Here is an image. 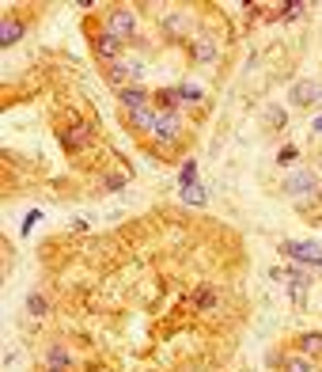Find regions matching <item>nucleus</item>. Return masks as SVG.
<instances>
[{"label": "nucleus", "instance_id": "obj_1", "mask_svg": "<svg viewBox=\"0 0 322 372\" xmlns=\"http://www.w3.org/2000/svg\"><path fill=\"white\" fill-rule=\"evenodd\" d=\"M281 255L292 258L299 266H311V270H322V247L319 243H304V240H284L281 243Z\"/></svg>", "mask_w": 322, "mask_h": 372}, {"label": "nucleus", "instance_id": "obj_2", "mask_svg": "<svg viewBox=\"0 0 322 372\" xmlns=\"http://www.w3.org/2000/svg\"><path fill=\"white\" fill-rule=\"evenodd\" d=\"M284 190H289L296 201H314L319 198V182H314V175L307 171V167H296V171L284 179Z\"/></svg>", "mask_w": 322, "mask_h": 372}, {"label": "nucleus", "instance_id": "obj_3", "mask_svg": "<svg viewBox=\"0 0 322 372\" xmlns=\"http://www.w3.org/2000/svg\"><path fill=\"white\" fill-rule=\"evenodd\" d=\"M107 31L114 34V38L129 42L133 34H137V16H133L129 8H110L107 12Z\"/></svg>", "mask_w": 322, "mask_h": 372}, {"label": "nucleus", "instance_id": "obj_4", "mask_svg": "<svg viewBox=\"0 0 322 372\" xmlns=\"http://www.w3.org/2000/svg\"><path fill=\"white\" fill-rule=\"evenodd\" d=\"M122 46H125V42L114 38L110 31H99L95 38H91V50H95V58L107 61V65H118V61H122Z\"/></svg>", "mask_w": 322, "mask_h": 372}, {"label": "nucleus", "instance_id": "obj_5", "mask_svg": "<svg viewBox=\"0 0 322 372\" xmlns=\"http://www.w3.org/2000/svg\"><path fill=\"white\" fill-rule=\"evenodd\" d=\"M319 99H322V84L319 80H299V84H292V91H289L292 107H311V103H319Z\"/></svg>", "mask_w": 322, "mask_h": 372}, {"label": "nucleus", "instance_id": "obj_6", "mask_svg": "<svg viewBox=\"0 0 322 372\" xmlns=\"http://www.w3.org/2000/svg\"><path fill=\"white\" fill-rule=\"evenodd\" d=\"M107 80H110V88L125 91V88H133V84L141 80V69H137V65H125V61H118V65H107Z\"/></svg>", "mask_w": 322, "mask_h": 372}, {"label": "nucleus", "instance_id": "obj_7", "mask_svg": "<svg viewBox=\"0 0 322 372\" xmlns=\"http://www.w3.org/2000/svg\"><path fill=\"white\" fill-rule=\"evenodd\" d=\"M125 118H129V125H133V129L152 133V129H156V122H159V110L148 103V107H133V110H125Z\"/></svg>", "mask_w": 322, "mask_h": 372}, {"label": "nucleus", "instance_id": "obj_8", "mask_svg": "<svg viewBox=\"0 0 322 372\" xmlns=\"http://www.w3.org/2000/svg\"><path fill=\"white\" fill-rule=\"evenodd\" d=\"M159 137V141H167V145H174L182 137V114H159V122H156V129H152Z\"/></svg>", "mask_w": 322, "mask_h": 372}, {"label": "nucleus", "instance_id": "obj_9", "mask_svg": "<svg viewBox=\"0 0 322 372\" xmlns=\"http://www.w3.org/2000/svg\"><path fill=\"white\" fill-rule=\"evenodd\" d=\"M88 141H91V125H88V122H76L72 129H65V133H61V145H65L68 152H80Z\"/></svg>", "mask_w": 322, "mask_h": 372}, {"label": "nucleus", "instance_id": "obj_10", "mask_svg": "<svg viewBox=\"0 0 322 372\" xmlns=\"http://www.w3.org/2000/svg\"><path fill=\"white\" fill-rule=\"evenodd\" d=\"M163 31L171 34V38H186V34H190V16H186V12H167Z\"/></svg>", "mask_w": 322, "mask_h": 372}, {"label": "nucleus", "instance_id": "obj_11", "mask_svg": "<svg viewBox=\"0 0 322 372\" xmlns=\"http://www.w3.org/2000/svg\"><path fill=\"white\" fill-rule=\"evenodd\" d=\"M178 103H182L178 88H163V91H156V110H159V114H178Z\"/></svg>", "mask_w": 322, "mask_h": 372}, {"label": "nucleus", "instance_id": "obj_12", "mask_svg": "<svg viewBox=\"0 0 322 372\" xmlns=\"http://www.w3.org/2000/svg\"><path fill=\"white\" fill-rule=\"evenodd\" d=\"M216 304H220V289H213V285H198V293H193V308H198V312H213Z\"/></svg>", "mask_w": 322, "mask_h": 372}, {"label": "nucleus", "instance_id": "obj_13", "mask_svg": "<svg viewBox=\"0 0 322 372\" xmlns=\"http://www.w3.org/2000/svg\"><path fill=\"white\" fill-rule=\"evenodd\" d=\"M118 95H122V107L125 110H133V107H148V91L141 88V84H133V88H125V91H118Z\"/></svg>", "mask_w": 322, "mask_h": 372}, {"label": "nucleus", "instance_id": "obj_14", "mask_svg": "<svg viewBox=\"0 0 322 372\" xmlns=\"http://www.w3.org/2000/svg\"><path fill=\"white\" fill-rule=\"evenodd\" d=\"M292 346L304 349V354H311V357H322V331H304Z\"/></svg>", "mask_w": 322, "mask_h": 372}, {"label": "nucleus", "instance_id": "obj_15", "mask_svg": "<svg viewBox=\"0 0 322 372\" xmlns=\"http://www.w3.org/2000/svg\"><path fill=\"white\" fill-rule=\"evenodd\" d=\"M46 369H50V372H68V369H72V354L61 349V346H53L50 354H46Z\"/></svg>", "mask_w": 322, "mask_h": 372}, {"label": "nucleus", "instance_id": "obj_16", "mask_svg": "<svg viewBox=\"0 0 322 372\" xmlns=\"http://www.w3.org/2000/svg\"><path fill=\"white\" fill-rule=\"evenodd\" d=\"M19 38H23V23L19 19H4L0 23V46H16Z\"/></svg>", "mask_w": 322, "mask_h": 372}, {"label": "nucleus", "instance_id": "obj_17", "mask_svg": "<svg viewBox=\"0 0 322 372\" xmlns=\"http://www.w3.org/2000/svg\"><path fill=\"white\" fill-rule=\"evenodd\" d=\"M27 312H31L34 319H46V315H50V300L42 297V293H31V297H27Z\"/></svg>", "mask_w": 322, "mask_h": 372}, {"label": "nucleus", "instance_id": "obj_18", "mask_svg": "<svg viewBox=\"0 0 322 372\" xmlns=\"http://www.w3.org/2000/svg\"><path fill=\"white\" fill-rule=\"evenodd\" d=\"M193 58H198L201 65H209V61H216V46L209 38H198L193 42Z\"/></svg>", "mask_w": 322, "mask_h": 372}, {"label": "nucleus", "instance_id": "obj_19", "mask_svg": "<svg viewBox=\"0 0 322 372\" xmlns=\"http://www.w3.org/2000/svg\"><path fill=\"white\" fill-rule=\"evenodd\" d=\"M281 372H314V364L307 361V357H284Z\"/></svg>", "mask_w": 322, "mask_h": 372}, {"label": "nucleus", "instance_id": "obj_20", "mask_svg": "<svg viewBox=\"0 0 322 372\" xmlns=\"http://www.w3.org/2000/svg\"><path fill=\"white\" fill-rule=\"evenodd\" d=\"M182 201H186V206H205V190H201L198 182H193V186H182Z\"/></svg>", "mask_w": 322, "mask_h": 372}, {"label": "nucleus", "instance_id": "obj_21", "mask_svg": "<svg viewBox=\"0 0 322 372\" xmlns=\"http://www.w3.org/2000/svg\"><path fill=\"white\" fill-rule=\"evenodd\" d=\"M178 182H182V186H193V182H198V164H193V160H186V164H182Z\"/></svg>", "mask_w": 322, "mask_h": 372}, {"label": "nucleus", "instance_id": "obj_22", "mask_svg": "<svg viewBox=\"0 0 322 372\" xmlns=\"http://www.w3.org/2000/svg\"><path fill=\"white\" fill-rule=\"evenodd\" d=\"M178 95H182V103H198L201 88H193V84H178Z\"/></svg>", "mask_w": 322, "mask_h": 372}, {"label": "nucleus", "instance_id": "obj_23", "mask_svg": "<svg viewBox=\"0 0 322 372\" xmlns=\"http://www.w3.org/2000/svg\"><path fill=\"white\" fill-rule=\"evenodd\" d=\"M307 12V4H281V19H299Z\"/></svg>", "mask_w": 322, "mask_h": 372}, {"label": "nucleus", "instance_id": "obj_24", "mask_svg": "<svg viewBox=\"0 0 322 372\" xmlns=\"http://www.w3.org/2000/svg\"><path fill=\"white\" fill-rule=\"evenodd\" d=\"M265 122H269V125H277V129H284V122H289V114H284V110H277V107H273V110H265Z\"/></svg>", "mask_w": 322, "mask_h": 372}, {"label": "nucleus", "instance_id": "obj_25", "mask_svg": "<svg viewBox=\"0 0 322 372\" xmlns=\"http://www.w3.org/2000/svg\"><path fill=\"white\" fill-rule=\"evenodd\" d=\"M277 160H281V164H292V160H296V149H292V145H289V149H281V156H277Z\"/></svg>", "mask_w": 322, "mask_h": 372}, {"label": "nucleus", "instance_id": "obj_26", "mask_svg": "<svg viewBox=\"0 0 322 372\" xmlns=\"http://www.w3.org/2000/svg\"><path fill=\"white\" fill-rule=\"evenodd\" d=\"M311 125H314V129H319V133H322V118H314V122H311Z\"/></svg>", "mask_w": 322, "mask_h": 372}, {"label": "nucleus", "instance_id": "obj_27", "mask_svg": "<svg viewBox=\"0 0 322 372\" xmlns=\"http://www.w3.org/2000/svg\"><path fill=\"white\" fill-rule=\"evenodd\" d=\"M46 372H50V369H46Z\"/></svg>", "mask_w": 322, "mask_h": 372}]
</instances>
